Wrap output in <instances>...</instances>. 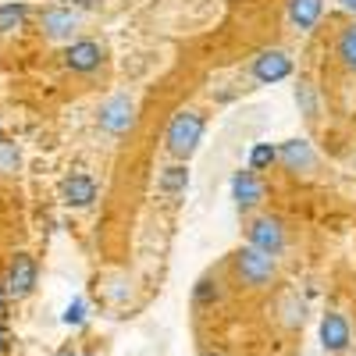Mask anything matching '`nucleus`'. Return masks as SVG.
I'll return each instance as SVG.
<instances>
[{"label":"nucleus","instance_id":"obj_17","mask_svg":"<svg viewBox=\"0 0 356 356\" xmlns=\"http://www.w3.org/2000/svg\"><path fill=\"white\" fill-rule=\"evenodd\" d=\"M275 161H278V146H271V143H257L250 150V171H267Z\"/></svg>","mask_w":356,"mask_h":356},{"label":"nucleus","instance_id":"obj_3","mask_svg":"<svg viewBox=\"0 0 356 356\" xmlns=\"http://www.w3.org/2000/svg\"><path fill=\"white\" fill-rule=\"evenodd\" d=\"M246 235H250V246L260 250V253H267V257H278L285 250V225L278 218H271V214L253 218L250 228H246Z\"/></svg>","mask_w":356,"mask_h":356},{"label":"nucleus","instance_id":"obj_6","mask_svg":"<svg viewBox=\"0 0 356 356\" xmlns=\"http://www.w3.org/2000/svg\"><path fill=\"white\" fill-rule=\"evenodd\" d=\"M136 125V104L129 97H111L100 107V129L111 136H125Z\"/></svg>","mask_w":356,"mask_h":356},{"label":"nucleus","instance_id":"obj_18","mask_svg":"<svg viewBox=\"0 0 356 356\" xmlns=\"http://www.w3.org/2000/svg\"><path fill=\"white\" fill-rule=\"evenodd\" d=\"M339 57H342V65L349 72H356V25H349L339 36Z\"/></svg>","mask_w":356,"mask_h":356},{"label":"nucleus","instance_id":"obj_1","mask_svg":"<svg viewBox=\"0 0 356 356\" xmlns=\"http://www.w3.org/2000/svg\"><path fill=\"white\" fill-rule=\"evenodd\" d=\"M203 139V114L200 111H178L168 125V154L178 161H189Z\"/></svg>","mask_w":356,"mask_h":356},{"label":"nucleus","instance_id":"obj_9","mask_svg":"<svg viewBox=\"0 0 356 356\" xmlns=\"http://www.w3.org/2000/svg\"><path fill=\"white\" fill-rule=\"evenodd\" d=\"M40 25H43V33L50 40H72L75 29H79V15L72 8H47Z\"/></svg>","mask_w":356,"mask_h":356},{"label":"nucleus","instance_id":"obj_21","mask_svg":"<svg viewBox=\"0 0 356 356\" xmlns=\"http://www.w3.org/2000/svg\"><path fill=\"white\" fill-rule=\"evenodd\" d=\"M8 300H11V296H8V289H0V321L8 317Z\"/></svg>","mask_w":356,"mask_h":356},{"label":"nucleus","instance_id":"obj_4","mask_svg":"<svg viewBox=\"0 0 356 356\" xmlns=\"http://www.w3.org/2000/svg\"><path fill=\"white\" fill-rule=\"evenodd\" d=\"M36 278H40L36 260L29 257V253H15L11 264H8V282H4V285H8V296H15V300H25V296H33Z\"/></svg>","mask_w":356,"mask_h":356},{"label":"nucleus","instance_id":"obj_11","mask_svg":"<svg viewBox=\"0 0 356 356\" xmlns=\"http://www.w3.org/2000/svg\"><path fill=\"white\" fill-rule=\"evenodd\" d=\"M100 61H104V50L93 40H79L65 50V65L72 72H93V68H100Z\"/></svg>","mask_w":356,"mask_h":356},{"label":"nucleus","instance_id":"obj_25","mask_svg":"<svg viewBox=\"0 0 356 356\" xmlns=\"http://www.w3.org/2000/svg\"><path fill=\"white\" fill-rule=\"evenodd\" d=\"M203 356H221V353H203Z\"/></svg>","mask_w":356,"mask_h":356},{"label":"nucleus","instance_id":"obj_16","mask_svg":"<svg viewBox=\"0 0 356 356\" xmlns=\"http://www.w3.org/2000/svg\"><path fill=\"white\" fill-rule=\"evenodd\" d=\"M25 15L29 8L22 0H11V4H0V33H11V29H22L25 25Z\"/></svg>","mask_w":356,"mask_h":356},{"label":"nucleus","instance_id":"obj_12","mask_svg":"<svg viewBox=\"0 0 356 356\" xmlns=\"http://www.w3.org/2000/svg\"><path fill=\"white\" fill-rule=\"evenodd\" d=\"M61 200L68 207H89L97 200V182L89 175H72L61 182Z\"/></svg>","mask_w":356,"mask_h":356},{"label":"nucleus","instance_id":"obj_15","mask_svg":"<svg viewBox=\"0 0 356 356\" xmlns=\"http://www.w3.org/2000/svg\"><path fill=\"white\" fill-rule=\"evenodd\" d=\"M296 107H300V114L307 118V122H317L321 104H317V93H314L310 79H300V86H296Z\"/></svg>","mask_w":356,"mask_h":356},{"label":"nucleus","instance_id":"obj_14","mask_svg":"<svg viewBox=\"0 0 356 356\" xmlns=\"http://www.w3.org/2000/svg\"><path fill=\"white\" fill-rule=\"evenodd\" d=\"M186 186H189V171H186L182 164H171V168H164V171H161L157 189H161L164 196H178V193H186Z\"/></svg>","mask_w":356,"mask_h":356},{"label":"nucleus","instance_id":"obj_2","mask_svg":"<svg viewBox=\"0 0 356 356\" xmlns=\"http://www.w3.org/2000/svg\"><path fill=\"white\" fill-rule=\"evenodd\" d=\"M235 275H239V282L250 285V289H267L278 278V264H275V257H267L253 246H243L235 253Z\"/></svg>","mask_w":356,"mask_h":356},{"label":"nucleus","instance_id":"obj_27","mask_svg":"<svg viewBox=\"0 0 356 356\" xmlns=\"http://www.w3.org/2000/svg\"><path fill=\"white\" fill-rule=\"evenodd\" d=\"M353 356H356V353H353Z\"/></svg>","mask_w":356,"mask_h":356},{"label":"nucleus","instance_id":"obj_24","mask_svg":"<svg viewBox=\"0 0 356 356\" xmlns=\"http://www.w3.org/2000/svg\"><path fill=\"white\" fill-rule=\"evenodd\" d=\"M79 4H82V8H93V4H97V0H79Z\"/></svg>","mask_w":356,"mask_h":356},{"label":"nucleus","instance_id":"obj_8","mask_svg":"<svg viewBox=\"0 0 356 356\" xmlns=\"http://www.w3.org/2000/svg\"><path fill=\"white\" fill-rule=\"evenodd\" d=\"M321 342H324V349H328V353H346L349 342H353L349 321L342 314H335V310L324 314V321H321Z\"/></svg>","mask_w":356,"mask_h":356},{"label":"nucleus","instance_id":"obj_10","mask_svg":"<svg viewBox=\"0 0 356 356\" xmlns=\"http://www.w3.org/2000/svg\"><path fill=\"white\" fill-rule=\"evenodd\" d=\"M232 196H235V203H239V211H253V207L264 200V182L257 178V171H235Z\"/></svg>","mask_w":356,"mask_h":356},{"label":"nucleus","instance_id":"obj_23","mask_svg":"<svg viewBox=\"0 0 356 356\" xmlns=\"http://www.w3.org/2000/svg\"><path fill=\"white\" fill-rule=\"evenodd\" d=\"M8 346V332H4V321H0V349Z\"/></svg>","mask_w":356,"mask_h":356},{"label":"nucleus","instance_id":"obj_26","mask_svg":"<svg viewBox=\"0 0 356 356\" xmlns=\"http://www.w3.org/2000/svg\"><path fill=\"white\" fill-rule=\"evenodd\" d=\"M0 139H4V129H0Z\"/></svg>","mask_w":356,"mask_h":356},{"label":"nucleus","instance_id":"obj_22","mask_svg":"<svg viewBox=\"0 0 356 356\" xmlns=\"http://www.w3.org/2000/svg\"><path fill=\"white\" fill-rule=\"evenodd\" d=\"M339 4H342V8L349 11V15H356V0H339Z\"/></svg>","mask_w":356,"mask_h":356},{"label":"nucleus","instance_id":"obj_13","mask_svg":"<svg viewBox=\"0 0 356 356\" xmlns=\"http://www.w3.org/2000/svg\"><path fill=\"white\" fill-rule=\"evenodd\" d=\"M324 11V0H289V22L296 29H314Z\"/></svg>","mask_w":356,"mask_h":356},{"label":"nucleus","instance_id":"obj_19","mask_svg":"<svg viewBox=\"0 0 356 356\" xmlns=\"http://www.w3.org/2000/svg\"><path fill=\"white\" fill-rule=\"evenodd\" d=\"M22 168V154H18V146L8 143V139H0V175H15Z\"/></svg>","mask_w":356,"mask_h":356},{"label":"nucleus","instance_id":"obj_7","mask_svg":"<svg viewBox=\"0 0 356 356\" xmlns=\"http://www.w3.org/2000/svg\"><path fill=\"white\" fill-rule=\"evenodd\" d=\"M278 161L292 175H310L317 168V150H314L307 139H289V143L278 146Z\"/></svg>","mask_w":356,"mask_h":356},{"label":"nucleus","instance_id":"obj_20","mask_svg":"<svg viewBox=\"0 0 356 356\" xmlns=\"http://www.w3.org/2000/svg\"><path fill=\"white\" fill-rule=\"evenodd\" d=\"M82 310H86L82 303H72V307H68V314H65V321H68V324H79V321H82Z\"/></svg>","mask_w":356,"mask_h":356},{"label":"nucleus","instance_id":"obj_5","mask_svg":"<svg viewBox=\"0 0 356 356\" xmlns=\"http://www.w3.org/2000/svg\"><path fill=\"white\" fill-rule=\"evenodd\" d=\"M292 75V57L285 50H260L253 57V79L264 82V86H275L282 79Z\"/></svg>","mask_w":356,"mask_h":356}]
</instances>
